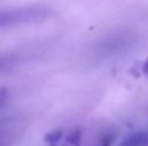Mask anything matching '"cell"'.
Instances as JSON below:
<instances>
[{
  "instance_id": "cell-1",
  "label": "cell",
  "mask_w": 148,
  "mask_h": 146,
  "mask_svg": "<svg viewBox=\"0 0 148 146\" xmlns=\"http://www.w3.org/2000/svg\"><path fill=\"white\" fill-rule=\"evenodd\" d=\"M48 16V10L43 8H20L14 10L0 12V28L27 23Z\"/></svg>"
},
{
  "instance_id": "cell-2",
  "label": "cell",
  "mask_w": 148,
  "mask_h": 146,
  "mask_svg": "<svg viewBox=\"0 0 148 146\" xmlns=\"http://www.w3.org/2000/svg\"><path fill=\"white\" fill-rule=\"evenodd\" d=\"M148 145V135L144 132H136V133L129 135L125 137L120 146H147Z\"/></svg>"
},
{
  "instance_id": "cell-3",
  "label": "cell",
  "mask_w": 148,
  "mask_h": 146,
  "mask_svg": "<svg viewBox=\"0 0 148 146\" xmlns=\"http://www.w3.org/2000/svg\"><path fill=\"white\" fill-rule=\"evenodd\" d=\"M20 62V57L16 54H10V56H1L0 57V71L8 69L9 66L18 64Z\"/></svg>"
},
{
  "instance_id": "cell-4",
  "label": "cell",
  "mask_w": 148,
  "mask_h": 146,
  "mask_svg": "<svg viewBox=\"0 0 148 146\" xmlns=\"http://www.w3.org/2000/svg\"><path fill=\"white\" fill-rule=\"evenodd\" d=\"M109 145H110V139L109 137H107V139L101 140V142H100L97 146H109Z\"/></svg>"
},
{
  "instance_id": "cell-5",
  "label": "cell",
  "mask_w": 148,
  "mask_h": 146,
  "mask_svg": "<svg viewBox=\"0 0 148 146\" xmlns=\"http://www.w3.org/2000/svg\"><path fill=\"white\" fill-rule=\"evenodd\" d=\"M4 98H5V96L3 95V93H0V103H1L3 101H4Z\"/></svg>"
}]
</instances>
